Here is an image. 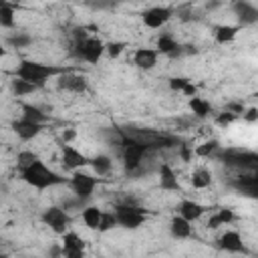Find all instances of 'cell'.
<instances>
[{
  "label": "cell",
  "instance_id": "obj_1",
  "mask_svg": "<svg viewBox=\"0 0 258 258\" xmlns=\"http://www.w3.org/2000/svg\"><path fill=\"white\" fill-rule=\"evenodd\" d=\"M18 173H20V177H22L24 183H28L30 187H34V189H38V191H42V189H46V187H52V185H58V183H64V177H60L56 171H52V169H50L48 165H44L40 159L34 161L32 165L20 169Z\"/></svg>",
  "mask_w": 258,
  "mask_h": 258
},
{
  "label": "cell",
  "instance_id": "obj_2",
  "mask_svg": "<svg viewBox=\"0 0 258 258\" xmlns=\"http://www.w3.org/2000/svg\"><path fill=\"white\" fill-rule=\"evenodd\" d=\"M60 73H62V69L52 67V64H44V62H38V60H22L16 69L18 79L28 81L36 87H42L46 79H50L54 75H60Z\"/></svg>",
  "mask_w": 258,
  "mask_h": 258
},
{
  "label": "cell",
  "instance_id": "obj_3",
  "mask_svg": "<svg viewBox=\"0 0 258 258\" xmlns=\"http://www.w3.org/2000/svg\"><path fill=\"white\" fill-rule=\"evenodd\" d=\"M147 149H149V147H147L145 143H141V141H137L135 137L123 133V137H121V159H123L125 169H127V171H135V169L141 165L143 155L147 153Z\"/></svg>",
  "mask_w": 258,
  "mask_h": 258
},
{
  "label": "cell",
  "instance_id": "obj_4",
  "mask_svg": "<svg viewBox=\"0 0 258 258\" xmlns=\"http://www.w3.org/2000/svg\"><path fill=\"white\" fill-rule=\"evenodd\" d=\"M113 212L117 218V226H123L127 230H137L145 222V212L133 204H117Z\"/></svg>",
  "mask_w": 258,
  "mask_h": 258
},
{
  "label": "cell",
  "instance_id": "obj_5",
  "mask_svg": "<svg viewBox=\"0 0 258 258\" xmlns=\"http://www.w3.org/2000/svg\"><path fill=\"white\" fill-rule=\"evenodd\" d=\"M75 54L79 58H83L85 62H89V64H97L101 60V56L105 54V44H103V40H99L95 36H87L85 40L77 42Z\"/></svg>",
  "mask_w": 258,
  "mask_h": 258
},
{
  "label": "cell",
  "instance_id": "obj_6",
  "mask_svg": "<svg viewBox=\"0 0 258 258\" xmlns=\"http://www.w3.org/2000/svg\"><path fill=\"white\" fill-rule=\"evenodd\" d=\"M40 218H42V222H44L54 234H60V236L67 232V228H69V224H71V216H69L67 210L60 208V206H50V208H46Z\"/></svg>",
  "mask_w": 258,
  "mask_h": 258
},
{
  "label": "cell",
  "instance_id": "obj_7",
  "mask_svg": "<svg viewBox=\"0 0 258 258\" xmlns=\"http://www.w3.org/2000/svg\"><path fill=\"white\" fill-rule=\"evenodd\" d=\"M220 159L232 167H244V169H256L258 165V155L254 151H240V149H230L220 153Z\"/></svg>",
  "mask_w": 258,
  "mask_h": 258
},
{
  "label": "cell",
  "instance_id": "obj_8",
  "mask_svg": "<svg viewBox=\"0 0 258 258\" xmlns=\"http://www.w3.org/2000/svg\"><path fill=\"white\" fill-rule=\"evenodd\" d=\"M97 183H99V179L93 177V175H89V173L75 171V173L71 175V187H73V191H75V196H77L79 200L91 198L93 191H95V187H97Z\"/></svg>",
  "mask_w": 258,
  "mask_h": 258
},
{
  "label": "cell",
  "instance_id": "obj_9",
  "mask_svg": "<svg viewBox=\"0 0 258 258\" xmlns=\"http://www.w3.org/2000/svg\"><path fill=\"white\" fill-rule=\"evenodd\" d=\"M171 18V8L167 6H151L141 14V20L147 28H161Z\"/></svg>",
  "mask_w": 258,
  "mask_h": 258
},
{
  "label": "cell",
  "instance_id": "obj_10",
  "mask_svg": "<svg viewBox=\"0 0 258 258\" xmlns=\"http://www.w3.org/2000/svg\"><path fill=\"white\" fill-rule=\"evenodd\" d=\"M60 163L64 165V169H73L77 171L79 167L87 165L89 163V157L85 153H81L79 149H75L73 145H62V151H60Z\"/></svg>",
  "mask_w": 258,
  "mask_h": 258
},
{
  "label": "cell",
  "instance_id": "obj_11",
  "mask_svg": "<svg viewBox=\"0 0 258 258\" xmlns=\"http://www.w3.org/2000/svg\"><path fill=\"white\" fill-rule=\"evenodd\" d=\"M218 246H220V250L230 252V254L248 252V250H246V244L242 242L240 232H236V230H226V232H224V234L218 238Z\"/></svg>",
  "mask_w": 258,
  "mask_h": 258
},
{
  "label": "cell",
  "instance_id": "obj_12",
  "mask_svg": "<svg viewBox=\"0 0 258 258\" xmlns=\"http://www.w3.org/2000/svg\"><path fill=\"white\" fill-rule=\"evenodd\" d=\"M42 127H44V125L26 121V119H22V117L16 119V121H12V131H14L22 141H30V139H34V137L42 131Z\"/></svg>",
  "mask_w": 258,
  "mask_h": 258
},
{
  "label": "cell",
  "instance_id": "obj_13",
  "mask_svg": "<svg viewBox=\"0 0 258 258\" xmlns=\"http://www.w3.org/2000/svg\"><path fill=\"white\" fill-rule=\"evenodd\" d=\"M58 87L71 93H83L87 91V77L77 75V73H64L58 79Z\"/></svg>",
  "mask_w": 258,
  "mask_h": 258
},
{
  "label": "cell",
  "instance_id": "obj_14",
  "mask_svg": "<svg viewBox=\"0 0 258 258\" xmlns=\"http://www.w3.org/2000/svg\"><path fill=\"white\" fill-rule=\"evenodd\" d=\"M157 50L155 48H137L133 54V62L141 71H151L157 64Z\"/></svg>",
  "mask_w": 258,
  "mask_h": 258
},
{
  "label": "cell",
  "instance_id": "obj_15",
  "mask_svg": "<svg viewBox=\"0 0 258 258\" xmlns=\"http://www.w3.org/2000/svg\"><path fill=\"white\" fill-rule=\"evenodd\" d=\"M177 210H179L177 216H181V218L187 220V222H196V220H200V218L204 216V212H206V208H204L202 204L194 202V200H181V204H179Z\"/></svg>",
  "mask_w": 258,
  "mask_h": 258
},
{
  "label": "cell",
  "instance_id": "obj_16",
  "mask_svg": "<svg viewBox=\"0 0 258 258\" xmlns=\"http://www.w3.org/2000/svg\"><path fill=\"white\" fill-rule=\"evenodd\" d=\"M159 187L165 189V191H179L177 175H175V171L167 163L159 165Z\"/></svg>",
  "mask_w": 258,
  "mask_h": 258
},
{
  "label": "cell",
  "instance_id": "obj_17",
  "mask_svg": "<svg viewBox=\"0 0 258 258\" xmlns=\"http://www.w3.org/2000/svg\"><path fill=\"white\" fill-rule=\"evenodd\" d=\"M232 185L240 194H244L248 198H256L258 196V177L256 175H240V177H236L232 181Z\"/></svg>",
  "mask_w": 258,
  "mask_h": 258
},
{
  "label": "cell",
  "instance_id": "obj_18",
  "mask_svg": "<svg viewBox=\"0 0 258 258\" xmlns=\"http://www.w3.org/2000/svg\"><path fill=\"white\" fill-rule=\"evenodd\" d=\"M234 12H236V16L242 24H254L258 20V8L250 2H236Z\"/></svg>",
  "mask_w": 258,
  "mask_h": 258
},
{
  "label": "cell",
  "instance_id": "obj_19",
  "mask_svg": "<svg viewBox=\"0 0 258 258\" xmlns=\"http://www.w3.org/2000/svg\"><path fill=\"white\" fill-rule=\"evenodd\" d=\"M169 234L177 240H185L191 236V222L183 220L181 216H173L169 222Z\"/></svg>",
  "mask_w": 258,
  "mask_h": 258
},
{
  "label": "cell",
  "instance_id": "obj_20",
  "mask_svg": "<svg viewBox=\"0 0 258 258\" xmlns=\"http://www.w3.org/2000/svg\"><path fill=\"white\" fill-rule=\"evenodd\" d=\"M179 44L175 42V38L171 36V34H161L159 38H157V44H155V50H157V54L161 52V54H167V56H175L177 52H179Z\"/></svg>",
  "mask_w": 258,
  "mask_h": 258
},
{
  "label": "cell",
  "instance_id": "obj_21",
  "mask_svg": "<svg viewBox=\"0 0 258 258\" xmlns=\"http://www.w3.org/2000/svg\"><path fill=\"white\" fill-rule=\"evenodd\" d=\"M240 32V26H234V24H220L214 32V38L218 44H228L232 42Z\"/></svg>",
  "mask_w": 258,
  "mask_h": 258
},
{
  "label": "cell",
  "instance_id": "obj_22",
  "mask_svg": "<svg viewBox=\"0 0 258 258\" xmlns=\"http://www.w3.org/2000/svg\"><path fill=\"white\" fill-rule=\"evenodd\" d=\"M22 119L32 121V123H38V125H44L48 117H46V113H42V109H38L36 105L22 103Z\"/></svg>",
  "mask_w": 258,
  "mask_h": 258
},
{
  "label": "cell",
  "instance_id": "obj_23",
  "mask_svg": "<svg viewBox=\"0 0 258 258\" xmlns=\"http://www.w3.org/2000/svg\"><path fill=\"white\" fill-rule=\"evenodd\" d=\"M101 214L103 210L99 206H87L83 210V222L89 230H97L99 228V222H101Z\"/></svg>",
  "mask_w": 258,
  "mask_h": 258
},
{
  "label": "cell",
  "instance_id": "obj_24",
  "mask_svg": "<svg viewBox=\"0 0 258 258\" xmlns=\"http://www.w3.org/2000/svg\"><path fill=\"white\" fill-rule=\"evenodd\" d=\"M89 163H91V167L95 169V173H97V175H107V173L111 171V167H113L111 157H109V155H105V153L95 155L93 159H89Z\"/></svg>",
  "mask_w": 258,
  "mask_h": 258
},
{
  "label": "cell",
  "instance_id": "obj_25",
  "mask_svg": "<svg viewBox=\"0 0 258 258\" xmlns=\"http://www.w3.org/2000/svg\"><path fill=\"white\" fill-rule=\"evenodd\" d=\"M189 109L198 119H206L212 113V105L202 97H191L189 99Z\"/></svg>",
  "mask_w": 258,
  "mask_h": 258
},
{
  "label": "cell",
  "instance_id": "obj_26",
  "mask_svg": "<svg viewBox=\"0 0 258 258\" xmlns=\"http://www.w3.org/2000/svg\"><path fill=\"white\" fill-rule=\"evenodd\" d=\"M36 89H38L36 85L28 83V81H22V79H18V77H14V79L10 81V91H12L16 97H24V95H30V93H34Z\"/></svg>",
  "mask_w": 258,
  "mask_h": 258
},
{
  "label": "cell",
  "instance_id": "obj_27",
  "mask_svg": "<svg viewBox=\"0 0 258 258\" xmlns=\"http://www.w3.org/2000/svg\"><path fill=\"white\" fill-rule=\"evenodd\" d=\"M189 181H191V185H194L196 189H204V187H208V185L212 183V173H210L206 167H198V169H194Z\"/></svg>",
  "mask_w": 258,
  "mask_h": 258
},
{
  "label": "cell",
  "instance_id": "obj_28",
  "mask_svg": "<svg viewBox=\"0 0 258 258\" xmlns=\"http://www.w3.org/2000/svg\"><path fill=\"white\" fill-rule=\"evenodd\" d=\"M62 250H85V240L77 232H64L62 234Z\"/></svg>",
  "mask_w": 258,
  "mask_h": 258
},
{
  "label": "cell",
  "instance_id": "obj_29",
  "mask_svg": "<svg viewBox=\"0 0 258 258\" xmlns=\"http://www.w3.org/2000/svg\"><path fill=\"white\" fill-rule=\"evenodd\" d=\"M16 22V16H14V4L6 2L2 8H0V26L2 28H12Z\"/></svg>",
  "mask_w": 258,
  "mask_h": 258
},
{
  "label": "cell",
  "instance_id": "obj_30",
  "mask_svg": "<svg viewBox=\"0 0 258 258\" xmlns=\"http://www.w3.org/2000/svg\"><path fill=\"white\" fill-rule=\"evenodd\" d=\"M34 161H38V155L34 151H30V149H24V151H20L16 155V167H18V171L24 169V167H28V165H32Z\"/></svg>",
  "mask_w": 258,
  "mask_h": 258
},
{
  "label": "cell",
  "instance_id": "obj_31",
  "mask_svg": "<svg viewBox=\"0 0 258 258\" xmlns=\"http://www.w3.org/2000/svg\"><path fill=\"white\" fill-rule=\"evenodd\" d=\"M113 228H117V218H115V212H103V214H101V222H99L97 232L105 234V232H109V230H113Z\"/></svg>",
  "mask_w": 258,
  "mask_h": 258
},
{
  "label": "cell",
  "instance_id": "obj_32",
  "mask_svg": "<svg viewBox=\"0 0 258 258\" xmlns=\"http://www.w3.org/2000/svg\"><path fill=\"white\" fill-rule=\"evenodd\" d=\"M220 149V143L216 141V139H210V141H204L202 145H198L196 147V155H200V157H210L214 151H218Z\"/></svg>",
  "mask_w": 258,
  "mask_h": 258
},
{
  "label": "cell",
  "instance_id": "obj_33",
  "mask_svg": "<svg viewBox=\"0 0 258 258\" xmlns=\"http://www.w3.org/2000/svg\"><path fill=\"white\" fill-rule=\"evenodd\" d=\"M8 42H10V46H16V48H26L28 44H32V36H28V34H16V36H10L8 38Z\"/></svg>",
  "mask_w": 258,
  "mask_h": 258
},
{
  "label": "cell",
  "instance_id": "obj_34",
  "mask_svg": "<svg viewBox=\"0 0 258 258\" xmlns=\"http://www.w3.org/2000/svg\"><path fill=\"white\" fill-rule=\"evenodd\" d=\"M125 42H109V44H105V52L111 56V58H117L123 50H125Z\"/></svg>",
  "mask_w": 258,
  "mask_h": 258
},
{
  "label": "cell",
  "instance_id": "obj_35",
  "mask_svg": "<svg viewBox=\"0 0 258 258\" xmlns=\"http://www.w3.org/2000/svg\"><path fill=\"white\" fill-rule=\"evenodd\" d=\"M216 218L220 220V224L222 226H226V224H230V222H234V210H230V208H222V210H218V214H216Z\"/></svg>",
  "mask_w": 258,
  "mask_h": 258
},
{
  "label": "cell",
  "instance_id": "obj_36",
  "mask_svg": "<svg viewBox=\"0 0 258 258\" xmlns=\"http://www.w3.org/2000/svg\"><path fill=\"white\" fill-rule=\"evenodd\" d=\"M189 83V79H185V77H171L169 79V87H171V91H183V87Z\"/></svg>",
  "mask_w": 258,
  "mask_h": 258
},
{
  "label": "cell",
  "instance_id": "obj_37",
  "mask_svg": "<svg viewBox=\"0 0 258 258\" xmlns=\"http://www.w3.org/2000/svg\"><path fill=\"white\" fill-rule=\"evenodd\" d=\"M234 119H236V115H234V113H228V111H224V113H220V115H218L216 123H218V125H222V127H226V125H230Z\"/></svg>",
  "mask_w": 258,
  "mask_h": 258
},
{
  "label": "cell",
  "instance_id": "obj_38",
  "mask_svg": "<svg viewBox=\"0 0 258 258\" xmlns=\"http://www.w3.org/2000/svg\"><path fill=\"white\" fill-rule=\"evenodd\" d=\"M242 117H244L248 123H256V121H258V109H256V107H248V109H244Z\"/></svg>",
  "mask_w": 258,
  "mask_h": 258
},
{
  "label": "cell",
  "instance_id": "obj_39",
  "mask_svg": "<svg viewBox=\"0 0 258 258\" xmlns=\"http://www.w3.org/2000/svg\"><path fill=\"white\" fill-rule=\"evenodd\" d=\"M226 111H228V113H234V115L238 117L240 113H244V105H242V103H228V105H226Z\"/></svg>",
  "mask_w": 258,
  "mask_h": 258
},
{
  "label": "cell",
  "instance_id": "obj_40",
  "mask_svg": "<svg viewBox=\"0 0 258 258\" xmlns=\"http://www.w3.org/2000/svg\"><path fill=\"white\" fill-rule=\"evenodd\" d=\"M181 93H183L185 97H189V99H191V97H198V87H196V85L189 81V83L183 87V91H181Z\"/></svg>",
  "mask_w": 258,
  "mask_h": 258
},
{
  "label": "cell",
  "instance_id": "obj_41",
  "mask_svg": "<svg viewBox=\"0 0 258 258\" xmlns=\"http://www.w3.org/2000/svg\"><path fill=\"white\" fill-rule=\"evenodd\" d=\"M62 258H85V250H62Z\"/></svg>",
  "mask_w": 258,
  "mask_h": 258
},
{
  "label": "cell",
  "instance_id": "obj_42",
  "mask_svg": "<svg viewBox=\"0 0 258 258\" xmlns=\"http://www.w3.org/2000/svg\"><path fill=\"white\" fill-rule=\"evenodd\" d=\"M206 226H208L210 230H218L222 224H220V220H218V218H216V214H214V216H210V220H208V224H206Z\"/></svg>",
  "mask_w": 258,
  "mask_h": 258
},
{
  "label": "cell",
  "instance_id": "obj_43",
  "mask_svg": "<svg viewBox=\"0 0 258 258\" xmlns=\"http://www.w3.org/2000/svg\"><path fill=\"white\" fill-rule=\"evenodd\" d=\"M73 137H75V131H73V129H67V131L62 133V139H64V141H69V139H73Z\"/></svg>",
  "mask_w": 258,
  "mask_h": 258
},
{
  "label": "cell",
  "instance_id": "obj_44",
  "mask_svg": "<svg viewBox=\"0 0 258 258\" xmlns=\"http://www.w3.org/2000/svg\"><path fill=\"white\" fill-rule=\"evenodd\" d=\"M189 155H191V153H189V149H187V147H183V149H181V157L187 161V159H189Z\"/></svg>",
  "mask_w": 258,
  "mask_h": 258
},
{
  "label": "cell",
  "instance_id": "obj_45",
  "mask_svg": "<svg viewBox=\"0 0 258 258\" xmlns=\"http://www.w3.org/2000/svg\"><path fill=\"white\" fill-rule=\"evenodd\" d=\"M2 56H6V48H4V44H0V58Z\"/></svg>",
  "mask_w": 258,
  "mask_h": 258
},
{
  "label": "cell",
  "instance_id": "obj_46",
  "mask_svg": "<svg viewBox=\"0 0 258 258\" xmlns=\"http://www.w3.org/2000/svg\"><path fill=\"white\" fill-rule=\"evenodd\" d=\"M0 258H10L8 254H4V252H0Z\"/></svg>",
  "mask_w": 258,
  "mask_h": 258
},
{
  "label": "cell",
  "instance_id": "obj_47",
  "mask_svg": "<svg viewBox=\"0 0 258 258\" xmlns=\"http://www.w3.org/2000/svg\"><path fill=\"white\" fill-rule=\"evenodd\" d=\"M4 4H6V2H4V0H0V8H2V6H4Z\"/></svg>",
  "mask_w": 258,
  "mask_h": 258
}]
</instances>
